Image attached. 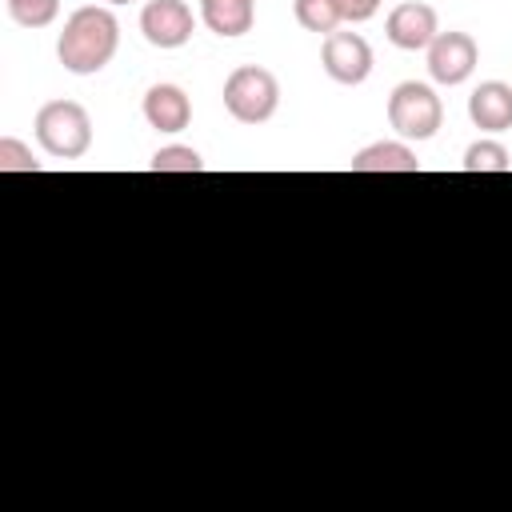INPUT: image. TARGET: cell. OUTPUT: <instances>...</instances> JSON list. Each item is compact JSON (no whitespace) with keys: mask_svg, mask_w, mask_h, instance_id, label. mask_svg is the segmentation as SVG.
Returning a JSON list of instances; mask_svg holds the SVG:
<instances>
[{"mask_svg":"<svg viewBox=\"0 0 512 512\" xmlns=\"http://www.w3.org/2000/svg\"><path fill=\"white\" fill-rule=\"evenodd\" d=\"M384 0H340V12H344V20H352V24H364V20H372L376 16V8H380Z\"/></svg>","mask_w":512,"mask_h":512,"instance_id":"obj_18","label":"cell"},{"mask_svg":"<svg viewBox=\"0 0 512 512\" xmlns=\"http://www.w3.org/2000/svg\"><path fill=\"white\" fill-rule=\"evenodd\" d=\"M104 4H128V0H104Z\"/></svg>","mask_w":512,"mask_h":512,"instance_id":"obj_19","label":"cell"},{"mask_svg":"<svg viewBox=\"0 0 512 512\" xmlns=\"http://www.w3.org/2000/svg\"><path fill=\"white\" fill-rule=\"evenodd\" d=\"M428 52V76L436 84H464L480 60V48L468 32H436V40L424 48Z\"/></svg>","mask_w":512,"mask_h":512,"instance_id":"obj_5","label":"cell"},{"mask_svg":"<svg viewBox=\"0 0 512 512\" xmlns=\"http://www.w3.org/2000/svg\"><path fill=\"white\" fill-rule=\"evenodd\" d=\"M196 16L184 0H148L140 12V32L152 48H184L192 40Z\"/></svg>","mask_w":512,"mask_h":512,"instance_id":"obj_7","label":"cell"},{"mask_svg":"<svg viewBox=\"0 0 512 512\" xmlns=\"http://www.w3.org/2000/svg\"><path fill=\"white\" fill-rule=\"evenodd\" d=\"M384 32H388V40H392L396 48H404V52H424V48L436 40V32H440L436 8L424 4V0H404V4H396V8L388 12Z\"/></svg>","mask_w":512,"mask_h":512,"instance_id":"obj_8","label":"cell"},{"mask_svg":"<svg viewBox=\"0 0 512 512\" xmlns=\"http://www.w3.org/2000/svg\"><path fill=\"white\" fill-rule=\"evenodd\" d=\"M276 104H280V84H276V76L268 68L240 64V68L228 72V80H224V108H228L232 120L264 124V120H272Z\"/></svg>","mask_w":512,"mask_h":512,"instance_id":"obj_3","label":"cell"},{"mask_svg":"<svg viewBox=\"0 0 512 512\" xmlns=\"http://www.w3.org/2000/svg\"><path fill=\"white\" fill-rule=\"evenodd\" d=\"M120 44V24L108 4H84L64 20V32L56 40V56L72 76H92L108 68Z\"/></svg>","mask_w":512,"mask_h":512,"instance_id":"obj_1","label":"cell"},{"mask_svg":"<svg viewBox=\"0 0 512 512\" xmlns=\"http://www.w3.org/2000/svg\"><path fill=\"white\" fill-rule=\"evenodd\" d=\"M200 20L216 36H244L256 20V0H200Z\"/></svg>","mask_w":512,"mask_h":512,"instance_id":"obj_12","label":"cell"},{"mask_svg":"<svg viewBox=\"0 0 512 512\" xmlns=\"http://www.w3.org/2000/svg\"><path fill=\"white\" fill-rule=\"evenodd\" d=\"M320 64L336 84H364L372 72V48L360 32H328L320 48Z\"/></svg>","mask_w":512,"mask_h":512,"instance_id":"obj_6","label":"cell"},{"mask_svg":"<svg viewBox=\"0 0 512 512\" xmlns=\"http://www.w3.org/2000/svg\"><path fill=\"white\" fill-rule=\"evenodd\" d=\"M148 168H152V172H204V160H200V152L188 148V144H164V148L148 160Z\"/></svg>","mask_w":512,"mask_h":512,"instance_id":"obj_15","label":"cell"},{"mask_svg":"<svg viewBox=\"0 0 512 512\" xmlns=\"http://www.w3.org/2000/svg\"><path fill=\"white\" fill-rule=\"evenodd\" d=\"M468 116L484 132H508L512 128V88L504 80H484L468 96Z\"/></svg>","mask_w":512,"mask_h":512,"instance_id":"obj_10","label":"cell"},{"mask_svg":"<svg viewBox=\"0 0 512 512\" xmlns=\"http://www.w3.org/2000/svg\"><path fill=\"white\" fill-rule=\"evenodd\" d=\"M8 4V16L24 28H48L60 12V0H4Z\"/></svg>","mask_w":512,"mask_h":512,"instance_id":"obj_16","label":"cell"},{"mask_svg":"<svg viewBox=\"0 0 512 512\" xmlns=\"http://www.w3.org/2000/svg\"><path fill=\"white\" fill-rule=\"evenodd\" d=\"M36 140L56 160H76L92 144V116L76 100H48L36 112Z\"/></svg>","mask_w":512,"mask_h":512,"instance_id":"obj_2","label":"cell"},{"mask_svg":"<svg viewBox=\"0 0 512 512\" xmlns=\"http://www.w3.org/2000/svg\"><path fill=\"white\" fill-rule=\"evenodd\" d=\"M464 172H508L512 168V156L500 140H476L468 152H464Z\"/></svg>","mask_w":512,"mask_h":512,"instance_id":"obj_14","label":"cell"},{"mask_svg":"<svg viewBox=\"0 0 512 512\" xmlns=\"http://www.w3.org/2000/svg\"><path fill=\"white\" fill-rule=\"evenodd\" d=\"M0 172H40V160H32V148L4 136L0 140Z\"/></svg>","mask_w":512,"mask_h":512,"instance_id":"obj_17","label":"cell"},{"mask_svg":"<svg viewBox=\"0 0 512 512\" xmlns=\"http://www.w3.org/2000/svg\"><path fill=\"white\" fill-rule=\"evenodd\" d=\"M352 172H420V160L408 144L400 140H380V144H368L352 156L348 164Z\"/></svg>","mask_w":512,"mask_h":512,"instance_id":"obj_11","label":"cell"},{"mask_svg":"<svg viewBox=\"0 0 512 512\" xmlns=\"http://www.w3.org/2000/svg\"><path fill=\"white\" fill-rule=\"evenodd\" d=\"M440 120H444V104L440 96L420 84V80H404L392 88L388 96V124L396 136L404 140H432L440 132Z\"/></svg>","mask_w":512,"mask_h":512,"instance_id":"obj_4","label":"cell"},{"mask_svg":"<svg viewBox=\"0 0 512 512\" xmlns=\"http://www.w3.org/2000/svg\"><path fill=\"white\" fill-rule=\"evenodd\" d=\"M344 20L340 0H296V24L308 32H336V24Z\"/></svg>","mask_w":512,"mask_h":512,"instance_id":"obj_13","label":"cell"},{"mask_svg":"<svg viewBox=\"0 0 512 512\" xmlns=\"http://www.w3.org/2000/svg\"><path fill=\"white\" fill-rule=\"evenodd\" d=\"M144 120L156 132H184L192 120V100L180 84H152L144 92Z\"/></svg>","mask_w":512,"mask_h":512,"instance_id":"obj_9","label":"cell"}]
</instances>
